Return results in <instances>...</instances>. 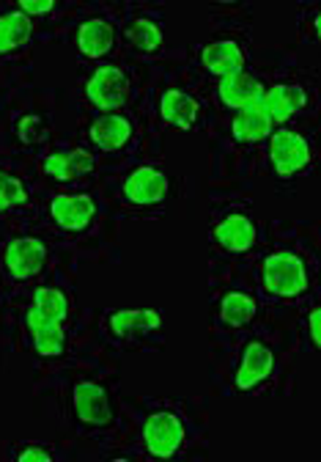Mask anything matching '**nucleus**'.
Returning a JSON list of instances; mask_svg holds the SVG:
<instances>
[{
    "label": "nucleus",
    "instance_id": "obj_1",
    "mask_svg": "<svg viewBox=\"0 0 321 462\" xmlns=\"http://www.w3.org/2000/svg\"><path fill=\"white\" fill-rule=\"evenodd\" d=\"M264 287L278 298H294L308 289V272L299 256L272 253L264 262Z\"/></svg>",
    "mask_w": 321,
    "mask_h": 462
},
{
    "label": "nucleus",
    "instance_id": "obj_2",
    "mask_svg": "<svg viewBox=\"0 0 321 462\" xmlns=\"http://www.w3.org/2000/svg\"><path fill=\"white\" fill-rule=\"evenodd\" d=\"M269 157L272 165L281 176H291L297 171H302L305 165H310V147L302 135L291 132V129H281L272 135L269 141Z\"/></svg>",
    "mask_w": 321,
    "mask_h": 462
},
{
    "label": "nucleus",
    "instance_id": "obj_3",
    "mask_svg": "<svg viewBox=\"0 0 321 462\" xmlns=\"http://www.w3.org/2000/svg\"><path fill=\"white\" fill-rule=\"evenodd\" d=\"M143 440L154 457L165 459L173 457L181 449V443H185V427H181L173 413H154L143 427Z\"/></svg>",
    "mask_w": 321,
    "mask_h": 462
},
{
    "label": "nucleus",
    "instance_id": "obj_4",
    "mask_svg": "<svg viewBox=\"0 0 321 462\" xmlns=\"http://www.w3.org/2000/svg\"><path fill=\"white\" fill-rule=\"evenodd\" d=\"M126 91H129V83H126L124 72L116 67H100L85 85L88 100L102 111L121 108L126 102Z\"/></svg>",
    "mask_w": 321,
    "mask_h": 462
},
{
    "label": "nucleus",
    "instance_id": "obj_5",
    "mask_svg": "<svg viewBox=\"0 0 321 462\" xmlns=\"http://www.w3.org/2000/svg\"><path fill=\"white\" fill-rule=\"evenodd\" d=\"M124 196L132 204H160L168 196V179L157 168H137L124 182Z\"/></svg>",
    "mask_w": 321,
    "mask_h": 462
},
{
    "label": "nucleus",
    "instance_id": "obj_6",
    "mask_svg": "<svg viewBox=\"0 0 321 462\" xmlns=\"http://www.w3.org/2000/svg\"><path fill=\"white\" fill-rule=\"evenodd\" d=\"M44 259H48V251H44V245L33 237L12 240L6 248V267L14 279H22V281L39 275V270L44 267Z\"/></svg>",
    "mask_w": 321,
    "mask_h": 462
},
{
    "label": "nucleus",
    "instance_id": "obj_7",
    "mask_svg": "<svg viewBox=\"0 0 321 462\" xmlns=\"http://www.w3.org/2000/svg\"><path fill=\"white\" fill-rule=\"evenodd\" d=\"M305 100L308 97L302 85H272L269 91H264L258 105L266 111L272 121H289L297 111H302Z\"/></svg>",
    "mask_w": 321,
    "mask_h": 462
},
{
    "label": "nucleus",
    "instance_id": "obj_8",
    "mask_svg": "<svg viewBox=\"0 0 321 462\" xmlns=\"http://www.w3.org/2000/svg\"><path fill=\"white\" fill-rule=\"evenodd\" d=\"M97 215V204L91 196H56L53 199V218L66 231L85 228Z\"/></svg>",
    "mask_w": 321,
    "mask_h": 462
},
{
    "label": "nucleus",
    "instance_id": "obj_9",
    "mask_svg": "<svg viewBox=\"0 0 321 462\" xmlns=\"http://www.w3.org/2000/svg\"><path fill=\"white\" fill-rule=\"evenodd\" d=\"M261 97H264L261 83L256 77H250L247 72H239V75H231V77H222L220 80V100L228 108H234V111L258 105Z\"/></svg>",
    "mask_w": 321,
    "mask_h": 462
},
{
    "label": "nucleus",
    "instance_id": "obj_10",
    "mask_svg": "<svg viewBox=\"0 0 321 462\" xmlns=\"http://www.w3.org/2000/svg\"><path fill=\"white\" fill-rule=\"evenodd\" d=\"M74 410L85 424H108L110 422V402L108 394L94 383L74 386Z\"/></svg>",
    "mask_w": 321,
    "mask_h": 462
},
{
    "label": "nucleus",
    "instance_id": "obj_11",
    "mask_svg": "<svg viewBox=\"0 0 321 462\" xmlns=\"http://www.w3.org/2000/svg\"><path fill=\"white\" fill-rule=\"evenodd\" d=\"M272 366H274V358H272L269 347H264L258 342L247 344V350L242 355V366H239V372H237V388L247 391L256 383L266 380L272 375Z\"/></svg>",
    "mask_w": 321,
    "mask_h": 462
},
{
    "label": "nucleus",
    "instance_id": "obj_12",
    "mask_svg": "<svg viewBox=\"0 0 321 462\" xmlns=\"http://www.w3.org/2000/svg\"><path fill=\"white\" fill-rule=\"evenodd\" d=\"M204 67L222 80V77H231V75L242 72L245 56H242L237 41H214L204 50Z\"/></svg>",
    "mask_w": 321,
    "mask_h": 462
},
{
    "label": "nucleus",
    "instance_id": "obj_13",
    "mask_svg": "<svg viewBox=\"0 0 321 462\" xmlns=\"http://www.w3.org/2000/svg\"><path fill=\"white\" fill-rule=\"evenodd\" d=\"M217 243L231 251V253H245L253 243H256V228L245 215H228L222 223H217L214 228Z\"/></svg>",
    "mask_w": 321,
    "mask_h": 462
},
{
    "label": "nucleus",
    "instance_id": "obj_14",
    "mask_svg": "<svg viewBox=\"0 0 321 462\" xmlns=\"http://www.w3.org/2000/svg\"><path fill=\"white\" fill-rule=\"evenodd\" d=\"M160 113L168 124H173L178 129H190L195 124V116H198V102L190 94H185V91L170 88L162 94Z\"/></svg>",
    "mask_w": 321,
    "mask_h": 462
},
{
    "label": "nucleus",
    "instance_id": "obj_15",
    "mask_svg": "<svg viewBox=\"0 0 321 462\" xmlns=\"http://www.w3.org/2000/svg\"><path fill=\"white\" fill-rule=\"evenodd\" d=\"M272 124L274 121L266 116V111L261 105L242 108V111H237V119H234V138L245 144L264 141L266 135H272Z\"/></svg>",
    "mask_w": 321,
    "mask_h": 462
},
{
    "label": "nucleus",
    "instance_id": "obj_16",
    "mask_svg": "<svg viewBox=\"0 0 321 462\" xmlns=\"http://www.w3.org/2000/svg\"><path fill=\"white\" fill-rule=\"evenodd\" d=\"M129 135H132V127L121 116H102L91 124V141L105 152L121 149L129 141Z\"/></svg>",
    "mask_w": 321,
    "mask_h": 462
},
{
    "label": "nucleus",
    "instance_id": "obj_17",
    "mask_svg": "<svg viewBox=\"0 0 321 462\" xmlns=\"http://www.w3.org/2000/svg\"><path fill=\"white\" fill-rule=\"evenodd\" d=\"M77 48L80 53L91 56V58H100L105 53H110L113 48V28L105 20H88L80 25L77 31Z\"/></svg>",
    "mask_w": 321,
    "mask_h": 462
},
{
    "label": "nucleus",
    "instance_id": "obj_18",
    "mask_svg": "<svg viewBox=\"0 0 321 462\" xmlns=\"http://www.w3.org/2000/svg\"><path fill=\"white\" fill-rule=\"evenodd\" d=\"M30 31H33V25H30L28 14H22V12L4 14L0 17V53L22 48V44L30 39Z\"/></svg>",
    "mask_w": 321,
    "mask_h": 462
},
{
    "label": "nucleus",
    "instance_id": "obj_19",
    "mask_svg": "<svg viewBox=\"0 0 321 462\" xmlns=\"http://www.w3.org/2000/svg\"><path fill=\"white\" fill-rule=\"evenodd\" d=\"M220 316H222V322L228 328H242L256 316V300L242 295V292L225 295L222 306H220Z\"/></svg>",
    "mask_w": 321,
    "mask_h": 462
},
{
    "label": "nucleus",
    "instance_id": "obj_20",
    "mask_svg": "<svg viewBox=\"0 0 321 462\" xmlns=\"http://www.w3.org/2000/svg\"><path fill=\"white\" fill-rule=\"evenodd\" d=\"M162 325L160 311H118L110 316L113 333H129V331H154Z\"/></svg>",
    "mask_w": 321,
    "mask_h": 462
},
{
    "label": "nucleus",
    "instance_id": "obj_21",
    "mask_svg": "<svg viewBox=\"0 0 321 462\" xmlns=\"http://www.w3.org/2000/svg\"><path fill=\"white\" fill-rule=\"evenodd\" d=\"M33 308H36L44 319L56 322V325H61V322L69 316L66 295H64V292H58V289H48V287L36 289V295H33Z\"/></svg>",
    "mask_w": 321,
    "mask_h": 462
},
{
    "label": "nucleus",
    "instance_id": "obj_22",
    "mask_svg": "<svg viewBox=\"0 0 321 462\" xmlns=\"http://www.w3.org/2000/svg\"><path fill=\"white\" fill-rule=\"evenodd\" d=\"M126 36H129V41L134 44V48H141V50H146V53H152V50H157L160 44H162V31H160V25H154L152 20H134L129 28H126Z\"/></svg>",
    "mask_w": 321,
    "mask_h": 462
},
{
    "label": "nucleus",
    "instance_id": "obj_23",
    "mask_svg": "<svg viewBox=\"0 0 321 462\" xmlns=\"http://www.w3.org/2000/svg\"><path fill=\"white\" fill-rule=\"evenodd\" d=\"M33 344L39 350V355H61L64 352V331L56 322L50 325H41L33 331Z\"/></svg>",
    "mask_w": 321,
    "mask_h": 462
},
{
    "label": "nucleus",
    "instance_id": "obj_24",
    "mask_svg": "<svg viewBox=\"0 0 321 462\" xmlns=\"http://www.w3.org/2000/svg\"><path fill=\"white\" fill-rule=\"evenodd\" d=\"M28 201V193H25V184L9 173L0 171V209H9V207H20Z\"/></svg>",
    "mask_w": 321,
    "mask_h": 462
},
{
    "label": "nucleus",
    "instance_id": "obj_25",
    "mask_svg": "<svg viewBox=\"0 0 321 462\" xmlns=\"http://www.w3.org/2000/svg\"><path fill=\"white\" fill-rule=\"evenodd\" d=\"M44 171H48L50 176H56V179H61V182L77 176L72 163H69V155H50L48 160H44Z\"/></svg>",
    "mask_w": 321,
    "mask_h": 462
},
{
    "label": "nucleus",
    "instance_id": "obj_26",
    "mask_svg": "<svg viewBox=\"0 0 321 462\" xmlns=\"http://www.w3.org/2000/svg\"><path fill=\"white\" fill-rule=\"evenodd\" d=\"M17 132H20V138H22L25 144H36L39 138L44 135V124H41V119H39V116H22V119H20Z\"/></svg>",
    "mask_w": 321,
    "mask_h": 462
},
{
    "label": "nucleus",
    "instance_id": "obj_27",
    "mask_svg": "<svg viewBox=\"0 0 321 462\" xmlns=\"http://www.w3.org/2000/svg\"><path fill=\"white\" fill-rule=\"evenodd\" d=\"M69 163H72V168H74V173L80 176V173H88V171H94V157H91L88 152H82V149H72L69 152Z\"/></svg>",
    "mask_w": 321,
    "mask_h": 462
},
{
    "label": "nucleus",
    "instance_id": "obj_28",
    "mask_svg": "<svg viewBox=\"0 0 321 462\" xmlns=\"http://www.w3.org/2000/svg\"><path fill=\"white\" fill-rule=\"evenodd\" d=\"M53 0H20V9L22 14H48L53 12Z\"/></svg>",
    "mask_w": 321,
    "mask_h": 462
},
{
    "label": "nucleus",
    "instance_id": "obj_29",
    "mask_svg": "<svg viewBox=\"0 0 321 462\" xmlns=\"http://www.w3.org/2000/svg\"><path fill=\"white\" fill-rule=\"evenodd\" d=\"M310 339L316 347H321V311L318 308L310 311Z\"/></svg>",
    "mask_w": 321,
    "mask_h": 462
},
{
    "label": "nucleus",
    "instance_id": "obj_30",
    "mask_svg": "<svg viewBox=\"0 0 321 462\" xmlns=\"http://www.w3.org/2000/svg\"><path fill=\"white\" fill-rule=\"evenodd\" d=\"M53 457L48 451H41V449H25L20 454V462H50Z\"/></svg>",
    "mask_w": 321,
    "mask_h": 462
}]
</instances>
